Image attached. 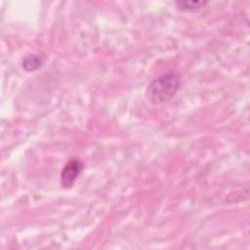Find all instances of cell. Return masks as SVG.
Returning a JSON list of instances; mask_svg holds the SVG:
<instances>
[{"instance_id":"obj_3","label":"cell","mask_w":250,"mask_h":250,"mask_svg":"<svg viewBox=\"0 0 250 250\" xmlns=\"http://www.w3.org/2000/svg\"><path fill=\"white\" fill-rule=\"evenodd\" d=\"M45 57L38 54H29L22 59V68L26 71H35L42 66Z\"/></svg>"},{"instance_id":"obj_2","label":"cell","mask_w":250,"mask_h":250,"mask_svg":"<svg viewBox=\"0 0 250 250\" xmlns=\"http://www.w3.org/2000/svg\"><path fill=\"white\" fill-rule=\"evenodd\" d=\"M84 168V164L79 159L69 160L62 170L61 184L64 188H69L73 186L76 179L81 174Z\"/></svg>"},{"instance_id":"obj_1","label":"cell","mask_w":250,"mask_h":250,"mask_svg":"<svg viewBox=\"0 0 250 250\" xmlns=\"http://www.w3.org/2000/svg\"><path fill=\"white\" fill-rule=\"evenodd\" d=\"M181 85L180 76L166 73L153 79L146 87V98L151 104H162L172 99Z\"/></svg>"},{"instance_id":"obj_4","label":"cell","mask_w":250,"mask_h":250,"mask_svg":"<svg viewBox=\"0 0 250 250\" xmlns=\"http://www.w3.org/2000/svg\"><path fill=\"white\" fill-rule=\"evenodd\" d=\"M175 4L182 11L190 12V11L200 10L201 8H203L207 4V1H187V0H184V1H177Z\"/></svg>"}]
</instances>
